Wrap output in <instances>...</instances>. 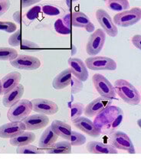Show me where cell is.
Segmentation results:
<instances>
[{"mask_svg":"<svg viewBox=\"0 0 141 159\" xmlns=\"http://www.w3.org/2000/svg\"><path fill=\"white\" fill-rule=\"evenodd\" d=\"M124 112L120 107H110L96 116L94 124L101 129V134L110 135L121 125Z\"/></svg>","mask_w":141,"mask_h":159,"instance_id":"cell-1","label":"cell"},{"mask_svg":"<svg viewBox=\"0 0 141 159\" xmlns=\"http://www.w3.org/2000/svg\"><path fill=\"white\" fill-rule=\"evenodd\" d=\"M114 87L116 93L129 105L136 106L140 102L141 96L139 91L126 80H117L114 82Z\"/></svg>","mask_w":141,"mask_h":159,"instance_id":"cell-2","label":"cell"},{"mask_svg":"<svg viewBox=\"0 0 141 159\" xmlns=\"http://www.w3.org/2000/svg\"><path fill=\"white\" fill-rule=\"evenodd\" d=\"M32 111V104L28 99H19L9 108L7 117L10 122H21Z\"/></svg>","mask_w":141,"mask_h":159,"instance_id":"cell-3","label":"cell"},{"mask_svg":"<svg viewBox=\"0 0 141 159\" xmlns=\"http://www.w3.org/2000/svg\"><path fill=\"white\" fill-rule=\"evenodd\" d=\"M141 19V9L134 7L130 10L117 13L114 17V22L120 27H129L137 24Z\"/></svg>","mask_w":141,"mask_h":159,"instance_id":"cell-4","label":"cell"},{"mask_svg":"<svg viewBox=\"0 0 141 159\" xmlns=\"http://www.w3.org/2000/svg\"><path fill=\"white\" fill-rule=\"evenodd\" d=\"M109 144L117 150H124L130 154H135L136 151L134 143L130 137L124 132L117 131L110 134Z\"/></svg>","mask_w":141,"mask_h":159,"instance_id":"cell-5","label":"cell"},{"mask_svg":"<svg viewBox=\"0 0 141 159\" xmlns=\"http://www.w3.org/2000/svg\"><path fill=\"white\" fill-rule=\"evenodd\" d=\"M92 81L96 90L100 94L101 97L111 99L116 98V92L114 86L104 76L100 74H94Z\"/></svg>","mask_w":141,"mask_h":159,"instance_id":"cell-6","label":"cell"},{"mask_svg":"<svg viewBox=\"0 0 141 159\" xmlns=\"http://www.w3.org/2000/svg\"><path fill=\"white\" fill-rule=\"evenodd\" d=\"M87 68L92 70H115L117 63L114 59L103 56H92L85 60Z\"/></svg>","mask_w":141,"mask_h":159,"instance_id":"cell-7","label":"cell"},{"mask_svg":"<svg viewBox=\"0 0 141 159\" xmlns=\"http://www.w3.org/2000/svg\"><path fill=\"white\" fill-rule=\"evenodd\" d=\"M106 41V33L103 29H97L93 32L90 36L87 46L86 51L87 54L95 56L101 52Z\"/></svg>","mask_w":141,"mask_h":159,"instance_id":"cell-8","label":"cell"},{"mask_svg":"<svg viewBox=\"0 0 141 159\" xmlns=\"http://www.w3.org/2000/svg\"><path fill=\"white\" fill-rule=\"evenodd\" d=\"M95 15L96 19L101 25L104 32L110 37H116L118 34V29H117V25L114 24L113 19H111L110 15L105 10L102 9H97Z\"/></svg>","mask_w":141,"mask_h":159,"instance_id":"cell-9","label":"cell"},{"mask_svg":"<svg viewBox=\"0 0 141 159\" xmlns=\"http://www.w3.org/2000/svg\"><path fill=\"white\" fill-rule=\"evenodd\" d=\"M11 65L13 67L19 70H35L40 67V60L35 57L26 54H19L16 59L10 61Z\"/></svg>","mask_w":141,"mask_h":159,"instance_id":"cell-10","label":"cell"},{"mask_svg":"<svg viewBox=\"0 0 141 159\" xmlns=\"http://www.w3.org/2000/svg\"><path fill=\"white\" fill-rule=\"evenodd\" d=\"M31 102L32 104V110L38 113L49 116L54 115L59 112V106L49 99L42 98L33 99Z\"/></svg>","mask_w":141,"mask_h":159,"instance_id":"cell-11","label":"cell"},{"mask_svg":"<svg viewBox=\"0 0 141 159\" xmlns=\"http://www.w3.org/2000/svg\"><path fill=\"white\" fill-rule=\"evenodd\" d=\"M113 103V99L100 97L87 104L84 108V115L88 117H94L101 113Z\"/></svg>","mask_w":141,"mask_h":159,"instance_id":"cell-12","label":"cell"},{"mask_svg":"<svg viewBox=\"0 0 141 159\" xmlns=\"http://www.w3.org/2000/svg\"><path fill=\"white\" fill-rule=\"evenodd\" d=\"M72 124L75 128L80 129L83 132L94 138H97L101 135V129L87 117L80 116L72 121Z\"/></svg>","mask_w":141,"mask_h":159,"instance_id":"cell-13","label":"cell"},{"mask_svg":"<svg viewBox=\"0 0 141 159\" xmlns=\"http://www.w3.org/2000/svg\"><path fill=\"white\" fill-rule=\"evenodd\" d=\"M26 125V130L34 131L45 128L49 123V118L45 114H35L28 116L22 120Z\"/></svg>","mask_w":141,"mask_h":159,"instance_id":"cell-14","label":"cell"},{"mask_svg":"<svg viewBox=\"0 0 141 159\" xmlns=\"http://www.w3.org/2000/svg\"><path fill=\"white\" fill-rule=\"evenodd\" d=\"M26 130L23 122H11L0 126V138L12 139Z\"/></svg>","mask_w":141,"mask_h":159,"instance_id":"cell-15","label":"cell"},{"mask_svg":"<svg viewBox=\"0 0 141 159\" xmlns=\"http://www.w3.org/2000/svg\"><path fill=\"white\" fill-rule=\"evenodd\" d=\"M69 65V69L72 75L77 77L78 79L81 80L83 82H85L88 79L89 73L87 70V67L85 63L83 62L81 59L75 58V57H71L68 61Z\"/></svg>","mask_w":141,"mask_h":159,"instance_id":"cell-16","label":"cell"},{"mask_svg":"<svg viewBox=\"0 0 141 159\" xmlns=\"http://www.w3.org/2000/svg\"><path fill=\"white\" fill-rule=\"evenodd\" d=\"M21 79V74L17 71H13L5 76L2 79L0 80L1 84V93L2 95L7 93L8 92L14 89L18 84H19Z\"/></svg>","mask_w":141,"mask_h":159,"instance_id":"cell-17","label":"cell"},{"mask_svg":"<svg viewBox=\"0 0 141 159\" xmlns=\"http://www.w3.org/2000/svg\"><path fill=\"white\" fill-rule=\"evenodd\" d=\"M71 25L76 28H84L87 32L95 31L94 24L89 18L81 11H74L71 14Z\"/></svg>","mask_w":141,"mask_h":159,"instance_id":"cell-18","label":"cell"},{"mask_svg":"<svg viewBox=\"0 0 141 159\" xmlns=\"http://www.w3.org/2000/svg\"><path fill=\"white\" fill-rule=\"evenodd\" d=\"M25 89L22 84H18L14 89L6 93L3 97L2 104L5 107L9 108L22 97Z\"/></svg>","mask_w":141,"mask_h":159,"instance_id":"cell-19","label":"cell"},{"mask_svg":"<svg viewBox=\"0 0 141 159\" xmlns=\"http://www.w3.org/2000/svg\"><path fill=\"white\" fill-rule=\"evenodd\" d=\"M88 152L93 154H117V149L110 144H104L100 142H89L86 145Z\"/></svg>","mask_w":141,"mask_h":159,"instance_id":"cell-20","label":"cell"},{"mask_svg":"<svg viewBox=\"0 0 141 159\" xmlns=\"http://www.w3.org/2000/svg\"><path fill=\"white\" fill-rule=\"evenodd\" d=\"M72 74L69 68L65 69L58 74L52 81V87L55 89H62L71 84Z\"/></svg>","mask_w":141,"mask_h":159,"instance_id":"cell-21","label":"cell"},{"mask_svg":"<svg viewBox=\"0 0 141 159\" xmlns=\"http://www.w3.org/2000/svg\"><path fill=\"white\" fill-rule=\"evenodd\" d=\"M58 138H59V135L53 131L51 125L47 127L45 130L43 132L39 142V148L43 150L49 148L53 144L55 143L56 141L58 140Z\"/></svg>","mask_w":141,"mask_h":159,"instance_id":"cell-22","label":"cell"},{"mask_svg":"<svg viewBox=\"0 0 141 159\" xmlns=\"http://www.w3.org/2000/svg\"><path fill=\"white\" fill-rule=\"evenodd\" d=\"M51 126L53 131L59 137L65 139V140H69L71 135V132H72L70 125L62 122V121L54 120L51 122Z\"/></svg>","mask_w":141,"mask_h":159,"instance_id":"cell-23","label":"cell"},{"mask_svg":"<svg viewBox=\"0 0 141 159\" xmlns=\"http://www.w3.org/2000/svg\"><path fill=\"white\" fill-rule=\"evenodd\" d=\"M35 140V135L31 132H23L22 133L16 135L10 139L9 142L12 146L19 147L29 145Z\"/></svg>","mask_w":141,"mask_h":159,"instance_id":"cell-24","label":"cell"},{"mask_svg":"<svg viewBox=\"0 0 141 159\" xmlns=\"http://www.w3.org/2000/svg\"><path fill=\"white\" fill-rule=\"evenodd\" d=\"M71 152V145L68 140L54 143L51 147L45 149V152L49 154H70Z\"/></svg>","mask_w":141,"mask_h":159,"instance_id":"cell-25","label":"cell"},{"mask_svg":"<svg viewBox=\"0 0 141 159\" xmlns=\"http://www.w3.org/2000/svg\"><path fill=\"white\" fill-rule=\"evenodd\" d=\"M107 5L110 10L118 12L128 10L130 8L128 0H107Z\"/></svg>","mask_w":141,"mask_h":159,"instance_id":"cell-26","label":"cell"},{"mask_svg":"<svg viewBox=\"0 0 141 159\" xmlns=\"http://www.w3.org/2000/svg\"><path fill=\"white\" fill-rule=\"evenodd\" d=\"M19 54L16 49L10 48H0V61H12L18 57Z\"/></svg>","mask_w":141,"mask_h":159,"instance_id":"cell-27","label":"cell"},{"mask_svg":"<svg viewBox=\"0 0 141 159\" xmlns=\"http://www.w3.org/2000/svg\"><path fill=\"white\" fill-rule=\"evenodd\" d=\"M16 152L19 154H42L45 152V150L29 144L18 147L16 148Z\"/></svg>","mask_w":141,"mask_h":159,"instance_id":"cell-28","label":"cell"},{"mask_svg":"<svg viewBox=\"0 0 141 159\" xmlns=\"http://www.w3.org/2000/svg\"><path fill=\"white\" fill-rule=\"evenodd\" d=\"M69 142L71 143V146H81L86 142V137L79 132L72 131L71 135L69 139Z\"/></svg>","mask_w":141,"mask_h":159,"instance_id":"cell-29","label":"cell"},{"mask_svg":"<svg viewBox=\"0 0 141 159\" xmlns=\"http://www.w3.org/2000/svg\"><path fill=\"white\" fill-rule=\"evenodd\" d=\"M84 111V107L81 102H74L71 107V122L79 118Z\"/></svg>","mask_w":141,"mask_h":159,"instance_id":"cell-30","label":"cell"},{"mask_svg":"<svg viewBox=\"0 0 141 159\" xmlns=\"http://www.w3.org/2000/svg\"><path fill=\"white\" fill-rule=\"evenodd\" d=\"M42 11L44 14L47 15V16H55L61 14V9L54 5L47 4L42 6Z\"/></svg>","mask_w":141,"mask_h":159,"instance_id":"cell-31","label":"cell"},{"mask_svg":"<svg viewBox=\"0 0 141 159\" xmlns=\"http://www.w3.org/2000/svg\"><path fill=\"white\" fill-rule=\"evenodd\" d=\"M54 29H55L56 32L61 34H70L71 32V29L63 22L62 19L56 20L54 22Z\"/></svg>","mask_w":141,"mask_h":159,"instance_id":"cell-32","label":"cell"},{"mask_svg":"<svg viewBox=\"0 0 141 159\" xmlns=\"http://www.w3.org/2000/svg\"><path fill=\"white\" fill-rule=\"evenodd\" d=\"M41 9L40 6H34V7L31 8V9H29V11L26 13V15H25L24 16L25 19L29 21V22L34 21V20L38 19V17H39V13L41 12Z\"/></svg>","mask_w":141,"mask_h":159,"instance_id":"cell-33","label":"cell"},{"mask_svg":"<svg viewBox=\"0 0 141 159\" xmlns=\"http://www.w3.org/2000/svg\"><path fill=\"white\" fill-rule=\"evenodd\" d=\"M71 92L73 94H77L80 93L83 89L84 85H83V81L81 80L78 79L77 77H71Z\"/></svg>","mask_w":141,"mask_h":159,"instance_id":"cell-34","label":"cell"},{"mask_svg":"<svg viewBox=\"0 0 141 159\" xmlns=\"http://www.w3.org/2000/svg\"><path fill=\"white\" fill-rule=\"evenodd\" d=\"M21 44V50H23V51H33L40 49V46L39 44L29 40H22Z\"/></svg>","mask_w":141,"mask_h":159,"instance_id":"cell-35","label":"cell"},{"mask_svg":"<svg viewBox=\"0 0 141 159\" xmlns=\"http://www.w3.org/2000/svg\"><path fill=\"white\" fill-rule=\"evenodd\" d=\"M17 29V25L11 21H0V31H6L7 33L15 32Z\"/></svg>","mask_w":141,"mask_h":159,"instance_id":"cell-36","label":"cell"},{"mask_svg":"<svg viewBox=\"0 0 141 159\" xmlns=\"http://www.w3.org/2000/svg\"><path fill=\"white\" fill-rule=\"evenodd\" d=\"M9 44L12 47H18L21 44V31H15L9 39Z\"/></svg>","mask_w":141,"mask_h":159,"instance_id":"cell-37","label":"cell"},{"mask_svg":"<svg viewBox=\"0 0 141 159\" xmlns=\"http://www.w3.org/2000/svg\"><path fill=\"white\" fill-rule=\"evenodd\" d=\"M11 2L9 0H0V16L4 15L9 9Z\"/></svg>","mask_w":141,"mask_h":159,"instance_id":"cell-38","label":"cell"},{"mask_svg":"<svg viewBox=\"0 0 141 159\" xmlns=\"http://www.w3.org/2000/svg\"><path fill=\"white\" fill-rule=\"evenodd\" d=\"M132 44L135 46L137 48L141 51V35L140 34H135L134 36H133L132 39Z\"/></svg>","mask_w":141,"mask_h":159,"instance_id":"cell-39","label":"cell"},{"mask_svg":"<svg viewBox=\"0 0 141 159\" xmlns=\"http://www.w3.org/2000/svg\"><path fill=\"white\" fill-rule=\"evenodd\" d=\"M40 0H22V7L26 8L39 2Z\"/></svg>","mask_w":141,"mask_h":159,"instance_id":"cell-40","label":"cell"},{"mask_svg":"<svg viewBox=\"0 0 141 159\" xmlns=\"http://www.w3.org/2000/svg\"><path fill=\"white\" fill-rule=\"evenodd\" d=\"M71 16L70 14H67L62 18L63 22H64L68 27L70 28V29H71Z\"/></svg>","mask_w":141,"mask_h":159,"instance_id":"cell-41","label":"cell"},{"mask_svg":"<svg viewBox=\"0 0 141 159\" xmlns=\"http://www.w3.org/2000/svg\"><path fill=\"white\" fill-rule=\"evenodd\" d=\"M19 19H20V13H19V11H16V12L14 13V15H13V19H14L17 23H20V20H19Z\"/></svg>","mask_w":141,"mask_h":159,"instance_id":"cell-42","label":"cell"},{"mask_svg":"<svg viewBox=\"0 0 141 159\" xmlns=\"http://www.w3.org/2000/svg\"><path fill=\"white\" fill-rule=\"evenodd\" d=\"M137 125H138V126L141 129V119H138V120H137Z\"/></svg>","mask_w":141,"mask_h":159,"instance_id":"cell-43","label":"cell"},{"mask_svg":"<svg viewBox=\"0 0 141 159\" xmlns=\"http://www.w3.org/2000/svg\"><path fill=\"white\" fill-rule=\"evenodd\" d=\"M1 80V79H0ZM0 95H2V93H1V84H0Z\"/></svg>","mask_w":141,"mask_h":159,"instance_id":"cell-44","label":"cell"},{"mask_svg":"<svg viewBox=\"0 0 141 159\" xmlns=\"http://www.w3.org/2000/svg\"><path fill=\"white\" fill-rule=\"evenodd\" d=\"M0 117H1V112H0Z\"/></svg>","mask_w":141,"mask_h":159,"instance_id":"cell-45","label":"cell"}]
</instances>
